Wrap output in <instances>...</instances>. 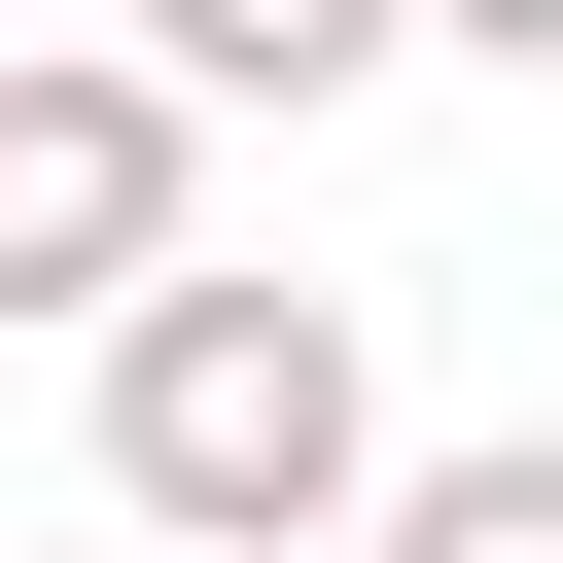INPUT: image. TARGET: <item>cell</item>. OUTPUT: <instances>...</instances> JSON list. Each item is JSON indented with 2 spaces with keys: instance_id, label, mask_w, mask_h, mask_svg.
Here are the masks:
<instances>
[{
  "instance_id": "cell-4",
  "label": "cell",
  "mask_w": 563,
  "mask_h": 563,
  "mask_svg": "<svg viewBox=\"0 0 563 563\" xmlns=\"http://www.w3.org/2000/svg\"><path fill=\"white\" fill-rule=\"evenodd\" d=\"M352 563H563V422H457V457H387V493H352Z\"/></svg>"
},
{
  "instance_id": "cell-1",
  "label": "cell",
  "mask_w": 563,
  "mask_h": 563,
  "mask_svg": "<svg viewBox=\"0 0 563 563\" xmlns=\"http://www.w3.org/2000/svg\"><path fill=\"white\" fill-rule=\"evenodd\" d=\"M387 493V352H352V282H141L106 317V528L141 563H317Z\"/></svg>"
},
{
  "instance_id": "cell-3",
  "label": "cell",
  "mask_w": 563,
  "mask_h": 563,
  "mask_svg": "<svg viewBox=\"0 0 563 563\" xmlns=\"http://www.w3.org/2000/svg\"><path fill=\"white\" fill-rule=\"evenodd\" d=\"M141 70L176 106H352V70H422V0H141Z\"/></svg>"
},
{
  "instance_id": "cell-5",
  "label": "cell",
  "mask_w": 563,
  "mask_h": 563,
  "mask_svg": "<svg viewBox=\"0 0 563 563\" xmlns=\"http://www.w3.org/2000/svg\"><path fill=\"white\" fill-rule=\"evenodd\" d=\"M422 35H457V70H563V0H422Z\"/></svg>"
},
{
  "instance_id": "cell-2",
  "label": "cell",
  "mask_w": 563,
  "mask_h": 563,
  "mask_svg": "<svg viewBox=\"0 0 563 563\" xmlns=\"http://www.w3.org/2000/svg\"><path fill=\"white\" fill-rule=\"evenodd\" d=\"M176 246H211V106H176L141 35H0V317L106 352Z\"/></svg>"
}]
</instances>
